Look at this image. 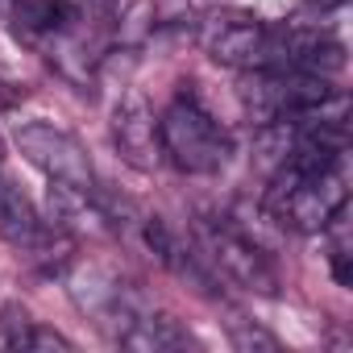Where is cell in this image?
I'll return each instance as SVG.
<instances>
[{"instance_id":"obj_2","label":"cell","mask_w":353,"mask_h":353,"mask_svg":"<svg viewBox=\"0 0 353 353\" xmlns=\"http://www.w3.org/2000/svg\"><path fill=\"white\" fill-rule=\"evenodd\" d=\"M158 137L170 162L188 174H216L233 154V141L221 121H212L196 100H174L158 121Z\"/></svg>"},{"instance_id":"obj_7","label":"cell","mask_w":353,"mask_h":353,"mask_svg":"<svg viewBox=\"0 0 353 353\" xmlns=\"http://www.w3.org/2000/svg\"><path fill=\"white\" fill-rule=\"evenodd\" d=\"M92 192H96V188H71V183H54V179H50V192H46L50 216H54L63 229H71V233H92V237L108 233V221H112V216L92 200Z\"/></svg>"},{"instance_id":"obj_9","label":"cell","mask_w":353,"mask_h":353,"mask_svg":"<svg viewBox=\"0 0 353 353\" xmlns=\"http://www.w3.org/2000/svg\"><path fill=\"white\" fill-rule=\"evenodd\" d=\"M121 345L141 349V353H166V349H183V345H188V332L174 324L170 316L137 312V316L121 328Z\"/></svg>"},{"instance_id":"obj_4","label":"cell","mask_w":353,"mask_h":353,"mask_svg":"<svg viewBox=\"0 0 353 353\" xmlns=\"http://www.w3.org/2000/svg\"><path fill=\"white\" fill-rule=\"evenodd\" d=\"M17 150L46 174L54 183H71V188H96V174H92V158L88 150L54 129V125H42V121H30L17 129Z\"/></svg>"},{"instance_id":"obj_16","label":"cell","mask_w":353,"mask_h":353,"mask_svg":"<svg viewBox=\"0 0 353 353\" xmlns=\"http://www.w3.org/2000/svg\"><path fill=\"white\" fill-rule=\"evenodd\" d=\"M324 5H332V0H324Z\"/></svg>"},{"instance_id":"obj_5","label":"cell","mask_w":353,"mask_h":353,"mask_svg":"<svg viewBox=\"0 0 353 353\" xmlns=\"http://www.w3.org/2000/svg\"><path fill=\"white\" fill-rule=\"evenodd\" d=\"M200 237H204V245H208V258H212L233 283H241V287H250V291H262V295H274V291H279V274H274L270 258H266L250 237H241L233 225L204 221V225H200Z\"/></svg>"},{"instance_id":"obj_14","label":"cell","mask_w":353,"mask_h":353,"mask_svg":"<svg viewBox=\"0 0 353 353\" xmlns=\"http://www.w3.org/2000/svg\"><path fill=\"white\" fill-rule=\"evenodd\" d=\"M83 5L96 13V17H112V9H117V0H83Z\"/></svg>"},{"instance_id":"obj_8","label":"cell","mask_w":353,"mask_h":353,"mask_svg":"<svg viewBox=\"0 0 353 353\" xmlns=\"http://www.w3.org/2000/svg\"><path fill=\"white\" fill-rule=\"evenodd\" d=\"M237 100L250 117V125H270L279 117H287V100H283V71L279 67H258L245 75V83L237 88Z\"/></svg>"},{"instance_id":"obj_3","label":"cell","mask_w":353,"mask_h":353,"mask_svg":"<svg viewBox=\"0 0 353 353\" xmlns=\"http://www.w3.org/2000/svg\"><path fill=\"white\" fill-rule=\"evenodd\" d=\"M200 46L212 63L237 67V71H258V67H279V42L274 34L245 13H216L200 30Z\"/></svg>"},{"instance_id":"obj_1","label":"cell","mask_w":353,"mask_h":353,"mask_svg":"<svg viewBox=\"0 0 353 353\" xmlns=\"http://www.w3.org/2000/svg\"><path fill=\"white\" fill-rule=\"evenodd\" d=\"M345 183H349L345 179V158L332 162L320 174H295L291 166H279L274 188H270V208L279 212L283 225H291L299 233H320L345 208V200H349Z\"/></svg>"},{"instance_id":"obj_13","label":"cell","mask_w":353,"mask_h":353,"mask_svg":"<svg viewBox=\"0 0 353 353\" xmlns=\"http://www.w3.org/2000/svg\"><path fill=\"white\" fill-rule=\"evenodd\" d=\"M233 341H237L241 349H279V341H274L270 332H262L258 324H254V328H241V324H233Z\"/></svg>"},{"instance_id":"obj_12","label":"cell","mask_w":353,"mask_h":353,"mask_svg":"<svg viewBox=\"0 0 353 353\" xmlns=\"http://www.w3.org/2000/svg\"><path fill=\"white\" fill-rule=\"evenodd\" d=\"M17 345H26V349H59V353H67V349H71V341H67L63 332H54V328H42V324L26 328Z\"/></svg>"},{"instance_id":"obj_6","label":"cell","mask_w":353,"mask_h":353,"mask_svg":"<svg viewBox=\"0 0 353 353\" xmlns=\"http://www.w3.org/2000/svg\"><path fill=\"white\" fill-rule=\"evenodd\" d=\"M112 141H117V150L129 166H137V170L158 166L162 137H158V121H154V112L145 108L141 96H125L112 108Z\"/></svg>"},{"instance_id":"obj_10","label":"cell","mask_w":353,"mask_h":353,"mask_svg":"<svg viewBox=\"0 0 353 353\" xmlns=\"http://www.w3.org/2000/svg\"><path fill=\"white\" fill-rule=\"evenodd\" d=\"M0 237L13 241V245H38L42 241V221L30 208V200L5 179L0 170Z\"/></svg>"},{"instance_id":"obj_11","label":"cell","mask_w":353,"mask_h":353,"mask_svg":"<svg viewBox=\"0 0 353 353\" xmlns=\"http://www.w3.org/2000/svg\"><path fill=\"white\" fill-rule=\"evenodd\" d=\"M9 21H17V30H26V34L50 38V34H63L75 21V9L67 0H13Z\"/></svg>"},{"instance_id":"obj_15","label":"cell","mask_w":353,"mask_h":353,"mask_svg":"<svg viewBox=\"0 0 353 353\" xmlns=\"http://www.w3.org/2000/svg\"><path fill=\"white\" fill-rule=\"evenodd\" d=\"M13 100H17V88H9L5 79H0V112H5V108H13Z\"/></svg>"}]
</instances>
